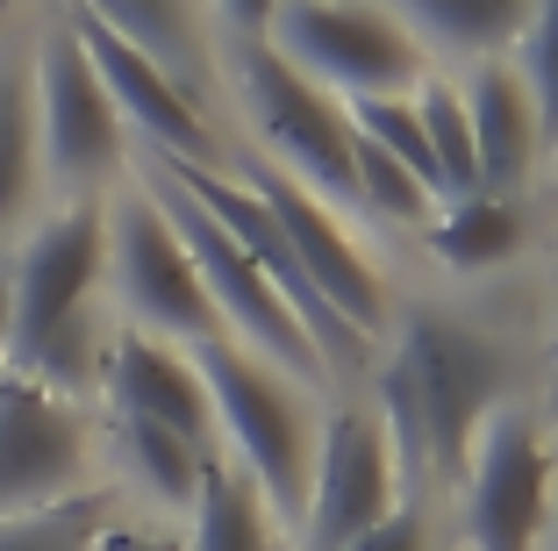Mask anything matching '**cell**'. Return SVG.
Instances as JSON below:
<instances>
[{
    "mask_svg": "<svg viewBox=\"0 0 558 551\" xmlns=\"http://www.w3.org/2000/svg\"><path fill=\"white\" fill-rule=\"evenodd\" d=\"M144 194L158 201L165 223H172V237L186 243V259H194L201 287H208V309H215V323H222V337L244 344V351H258L265 366H279V373L301 380V387H308V380H323V358H315L308 330L294 323V309L272 294V279H265L258 265H251L244 251H236V243L222 237V229H215L208 215H201L150 158H144Z\"/></svg>",
    "mask_w": 558,
    "mask_h": 551,
    "instance_id": "cell-5",
    "label": "cell"
},
{
    "mask_svg": "<svg viewBox=\"0 0 558 551\" xmlns=\"http://www.w3.org/2000/svg\"><path fill=\"white\" fill-rule=\"evenodd\" d=\"M244 187L265 201V215L279 223V237H287V251L301 259V273L315 279V294H323L359 337H373L379 315H387V287H379L373 259L344 237V223L329 215V201H315L308 187H294V179L272 172V165H251Z\"/></svg>",
    "mask_w": 558,
    "mask_h": 551,
    "instance_id": "cell-14",
    "label": "cell"
},
{
    "mask_svg": "<svg viewBox=\"0 0 558 551\" xmlns=\"http://www.w3.org/2000/svg\"><path fill=\"white\" fill-rule=\"evenodd\" d=\"M100 279H108V201H65L29 229L22 251H8L15 337H8L0 373H22L65 402L100 387V351H108L94 309Z\"/></svg>",
    "mask_w": 558,
    "mask_h": 551,
    "instance_id": "cell-2",
    "label": "cell"
},
{
    "mask_svg": "<svg viewBox=\"0 0 558 551\" xmlns=\"http://www.w3.org/2000/svg\"><path fill=\"white\" fill-rule=\"evenodd\" d=\"M465 537L473 551H544L551 530V452L530 408H494L465 458Z\"/></svg>",
    "mask_w": 558,
    "mask_h": 551,
    "instance_id": "cell-11",
    "label": "cell"
},
{
    "mask_svg": "<svg viewBox=\"0 0 558 551\" xmlns=\"http://www.w3.org/2000/svg\"><path fill=\"white\" fill-rule=\"evenodd\" d=\"M94 22L136 44L144 58H158L172 80L186 86V58H194V29H186V0H80Z\"/></svg>",
    "mask_w": 558,
    "mask_h": 551,
    "instance_id": "cell-22",
    "label": "cell"
},
{
    "mask_svg": "<svg viewBox=\"0 0 558 551\" xmlns=\"http://www.w3.org/2000/svg\"><path fill=\"white\" fill-rule=\"evenodd\" d=\"M515 50H523V65H515V72H523V86H530L537 130L558 136V0H530Z\"/></svg>",
    "mask_w": 558,
    "mask_h": 551,
    "instance_id": "cell-26",
    "label": "cell"
},
{
    "mask_svg": "<svg viewBox=\"0 0 558 551\" xmlns=\"http://www.w3.org/2000/svg\"><path fill=\"white\" fill-rule=\"evenodd\" d=\"M8 337H15V287H8V251H0V358H8Z\"/></svg>",
    "mask_w": 558,
    "mask_h": 551,
    "instance_id": "cell-30",
    "label": "cell"
},
{
    "mask_svg": "<svg viewBox=\"0 0 558 551\" xmlns=\"http://www.w3.org/2000/svg\"><path fill=\"white\" fill-rule=\"evenodd\" d=\"M215 8H222V22H230L244 44H265V29H272V15L287 0H215Z\"/></svg>",
    "mask_w": 558,
    "mask_h": 551,
    "instance_id": "cell-29",
    "label": "cell"
},
{
    "mask_svg": "<svg viewBox=\"0 0 558 551\" xmlns=\"http://www.w3.org/2000/svg\"><path fill=\"white\" fill-rule=\"evenodd\" d=\"M351 179H359V208L387 215V223H423V215L437 208V194H429L423 179H415L401 158H387V151H379L373 136H359V130H351Z\"/></svg>",
    "mask_w": 558,
    "mask_h": 551,
    "instance_id": "cell-25",
    "label": "cell"
},
{
    "mask_svg": "<svg viewBox=\"0 0 558 551\" xmlns=\"http://www.w3.org/2000/svg\"><path fill=\"white\" fill-rule=\"evenodd\" d=\"M65 29L80 36L86 65H94V80H100V94L116 100L122 130H136L150 144V158H172V165H208L215 158V136H208L201 100L186 94L158 58H144L136 44H122V36L108 29V22H94L86 8H72Z\"/></svg>",
    "mask_w": 558,
    "mask_h": 551,
    "instance_id": "cell-13",
    "label": "cell"
},
{
    "mask_svg": "<svg viewBox=\"0 0 558 551\" xmlns=\"http://www.w3.org/2000/svg\"><path fill=\"white\" fill-rule=\"evenodd\" d=\"M36 179H44V151H36V94H29V58L0 50V243L15 237L29 215Z\"/></svg>",
    "mask_w": 558,
    "mask_h": 551,
    "instance_id": "cell-18",
    "label": "cell"
},
{
    "mask_svg": "<svg viewBox=\"0 0 558 551\" xmlns=\"http://www.w3.org/2000/svg\"><path fill=\"white\" fill-rule=\"evenodd\" d=\"M86 472H94V438L80 408L22 373H0V516L72 502L94 487Z\"/></svg>",
    "mask_w": 558,
    "mask_h": 551,
    "instance_id": "cell-12",
    "label": "cell"
},
{
    "mask_svg": "<svg viewBox=\"0 0 558 551\" xmlns=\"http://www.w3.org/2000/svg\"><path fill=\"white\" fill-rule=\"evenodd\" d=\"M116 516L108 487H86L72 502L29 508V516H0V551H94V537Z\"/></svg>",
    "mask_w": 558,
    "mask_h": 551,
    "instance_id": "cell-23",
    "label": "cell"
},
{
    "mask_svg": "<svg viewBox=\"0 0 558 551\" xmlns=\"http://www.w3.org/2000/svg\"><path fill=\"white\" fill-rule=\"evenodd\" d=\"M465 122H473V165H480V194H515L537 165V108H530V86L515 65H480L473 80L459 86Z\"/></svg>",
    "mask_w": 558,
    "mask_h": 551,
    "instance_id": "cell-16",
    "label": "cell"
},
{
    "mask_svg": "<svg viewBox=\"0 0 558 551\" xmlns=\"http://www.w3.org/2000/svg\"><path fill=\"white\" fill-rule=\"evenodd\" d=\"M409 502L401 458L379 408L337 402L315 430V472H308V508H301V551H344L373 523H387Z\"/></svg>",
    "mask_w": 558,
    "mask_h": 551,
    "instance_id": "cell-8",
    "label": "cell"
},
{
    "mask_svg": "<svg viewBox=\"0 0 558 551\" xmlns=\"http://www.w3.org/2000/svg\"><path fill=\"white\" fill-rule=\"evenodd\" d=\"M344 551H423V508L415 502H401L387 523H373L365 537H351Z\"/></svg>",
    "mask_w": 558,
    "mask_h": 551,
    "instance_id": "cell-27",
    "label": "cell"
},
{
    "mask_svg": "<svg viewBox=\"0 0 558 551\" xmlns=\"http://www.w3.org/2000/svg\"><path fill=\"white\" fill-rule=\"evenodd\" d=\"M108 279H116V301L130 309V330H144V337H165V344L222 337L186 243L172 237V223L150 194L108 201Z\"/></svg>",
    "mask_w": 558,
    "mask_h": 551,
    "instance_id": "cell-9",
    "label": "cell"
},
{
    "mask_svg": "<svg viewBox=\"0 0 558 551\" xmlns=\"http://www.w3.org/2000/svg\"><path fill=\"white\" fill-rule=\"evenodd\" d=\"M551 416H558V344H551Z\"/></svg>",
    "mask_w": 558,
    "mask_h": 551,
    "instance_id": "cell-31",
    "label": "cell"
},
{
    "mask_svg": "<svg viewBox=\"0 0 558 551\" xmlns=\"http://www.w3.org/2000/svg\"><path fill=\"white\" fill-rule=\"evenodd\" d=\"M409 100H415V115H423V136H429V158H437L444 201L480 194V165H473V122H465V100H459V86L423 80Z\"/></svg>",
    "mask_w": 558,
    "mask_h": 551,
    "instance_id": "cell-24",
    "label": "cell"
},
{
    "mask_svg": "<svg viewBox=\"0 0 558 551\" xmlns=\"http://www.w3.org/2000/svg\"><path fill=\"white\" fill-rule=\"evenodd\" d=\"M429 251L459 273H494L523 251V215H515L509 194H459L429 223Z\"/></svg>",
    "mask_w": 558,
    "mask_h": 551,
    "instance_id": "cell-21",
    "label": "cell"
},
{
    "mask_svg": "<svg viewBox=\"0 0 558 551\" xmlns=\"http://www.w3.org/2000/svg\"><path fill=\"white\" fill-rule=\"evenodd\" d=\"M236 94H244L251 130L265 136V165L308 187L315 201H359L351 179V122L344 100L301 80L272 44H236Z\"/></svg>",
    "mask_w": 558,
    "mask_h": 551,
    "instance_id": "cell-6",
    "label": "cell"
},
{
    "mask_svg": "<svg viewBox=\"0 0 558 551\" xmlns=\"http://www.w3.org/2000/svg\"><path fill=\"white\" fill-rule=\"evenodd\" d=\"M194 537H186V551H279V523L272 508L258 502V487L244 480V472L230 466V458H208V472H201V494H194Z\"/></svg>",
    "mask_w": 558,
    "mask_h": 551,
    "instance_id": "cell-20",
    "label": "cell"
},
{
    "mask_svg": "<svg viewBox=\"0 0 558 551\" xmlns=\"http://www.w3.org/2000/svg\"><path fill=\"white\" fill-rule=\"evenodd\" d=\"M108 444H116L122 480H136L158 508H194L201 472H208V458H215V452H201V444L158 430V422H130V416L108 422Z\"/></svg>",
    "mask_w": 558,
    "mask_h": 551,
    "instance_id": "cell-19",
    "label": "cell"
},
{
    "mask_svg": "<svg viewBox=\"0 0 558 551\" xmlns=\"http://www.w3.org/2000/svg\"><path fill=\"white\" fill-rule=\"evenodd\" d=\"M144 158H150V151H144ZM150 165H158V172L172 179V187H180V194L194 201V208L208 215V223L222 229V237H230L265 279H272V294L294 309V323L308 330V344H315V358H323V366H359V358H365V337H359V330H351L337 309H329L323 294H315V279L301 273V259L287 251L279 223L265 215V201L251 194L244 179L215 172V165H172V158H150Z\"/></svg>",
    "mask_w": 558,
    "mask_h": 551,
    "instance_id": "cell-10",
    "label": "cell"
},
{
    "mask_svg": "<svg viewBox=\"0 0 558 551\" xmlns=\"http://www.w3.org/2000/svg\"><path fill=\"white\" fill-rule=\"evenodd\" d=\"M265 44L337 100H387L429 80V58L379 0H287Z\"/></svg>",
    "mask_w": 558,
    "mask_h": 551,
    "instance_id": "cell-4",
    "label": "cell"
},
{
    "mask_svg": "<svg viewBox=\"0 0 558 551\" xmlns=\"http://www.w3.org/2000/svg\"><path fill=\"white\" fill-rule=\"evenodd\" d=\"M100 394L130 422H158V430L201 444V452L215 444L208 387L194 373V351H180V344L144 337V330H116L108 351H100Z\"/></svg>",
    "mask_w": 558,
    "mask_h": 551,
    "instance_id": "cell-15",
    "label": "cell"
},
{
    "mask_svg": "<svg viewBox=\"0 0 558 551\" xmlns=\"http://www.w3.org/2000/svg\"><path fill=\"white\" fill-rule=\"evenodd\" d=\"M194 373L208 387V416L230 438V466L258 487V502L272 508V523H301L308 508V472H315V402L301 380H287L279 366H265L258 351L230 337L194 344Z\"/></svg>",
    "mask_w": 558,
    "mask_h": 551,
    "instance_id": "cell-3",
    "label": "cell"
},
{
    "mask_svg": "<svg viewBox=\"0 0 558 551\" xmlns=\"http://www.w3.org/2000/svg\"><path fill=\"white\" fill-rule=\"evenodd\" d=\"M387 15L415 36V44L437 50H465V58H494L523 36L530 0H395Z\"/></svg>",
    "mask_w": 558,
    "mask_h": 551,
    "instance_id": "cell-17",
    "label": "cell"
},
{
    "mask_svg": "<svg viewBox=\"0 0 558 551\" xmlns=\"http://www.w3.org/2000/svg\"><path fill=\"white\" fill-rule=\"evenodd\" d=\"M501 394H509V358H501L494 337H480L473 323L437 309L401 315L395 358L379 373V422L395 438L401 480L437 472L444 487H459L473 438L487 430Z\"/></svg>",
    "mask_w": 558,
    "mask_h": 551,
    "instance_id": "cell-1",
    "label": "cell"
},
{
    "mask_svg": "<svg viewBox=\"0 0 558 551\" xmlns=\"http://www.w3.org/2000/svg\"><path fill=\"white\" fill-rule=\"evenodd\" d=\"M94 551H186V537H172V530H144V523L108 516V530L94 537Z\"/></svg>",
    "mask_w": 558,
    "mask_h": 551,
    "instance_id": "cell-28",
    "label": "cell"
},
{
    "mask_svg": "<svg viewBox=\"0 0 558 551\" xmlns=\"http://www.w3.org/2000/svg\"><path fill=\"white\" fill-rule=\"evenodd\" d=\"M29 94H36V151H44V172L58 179L72 201H100V187L122 172L130 130H122L116 100L100 94L80 36H72L65 22L44 29V44H36Z\"/></svg>",
    "mask_w": 558,
    "mask_h": 551,
    "instance_id": "cell-7",
    "label": "cell"
}]
</instances>
